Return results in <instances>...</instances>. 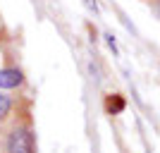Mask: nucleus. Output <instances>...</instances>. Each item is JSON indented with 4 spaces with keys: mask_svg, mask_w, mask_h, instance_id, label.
Returning a JSON list of instances; mask_svg holds the SVG:
<instances>
[{
    "mask_svg": "<svg viewBox=\"0 0 160 153\" xmlns=\"http://www.w3.org/2000/svg\"><path fill=\"white\" fill-rule=\"evenodd\" d=\"M10 110H12V98L0 91V120H5L7 115H10Z\"/></svg>",
    "mask_w": 160,
    "mask_h": 153,
    "instance_id": "obj_3",
    "label": "nucleus"
},
{
    "mask_svg": "<svg viewBox=\"0 0 160 153\" xmlns=\"http://www.w3.org/2000/svg\"><path fill=\"white\" fill-rule=\"evenodd\" d=\"M7 153H36V136L29 127H14L7 134Z\"/></svg>",
    "mask_w": 160,
    "mask_h": 153,
    "instance_id": "obj_1",
    "label": "nucleus"
},
{
    "mask_svg": "<svg viewBox=\"0 0 160 153\" xmlns=\"http://www.w3.org/2000/svg\"><path fill=\"white\" fill-rule=\"evenodd\" d=\"M24 81V74L17 67H5L0 69V89H17Z\"/></svg>",
    "mask_w": 160,
    "mask_h": 153,
    "instance_id": "obj_2",
    "label": "nucleus"
},
{
    "mask_svg": "<svg viewBox=\"0 0 160 153\" xmlns=\"http://www.w3.org/2000/svg\"><path fill=\"white\" fill-rule=\"evenodd\" d=\"M108 110H110V113H122V110H124V100L120 98V96H112V98L108 100Z\"/></svg>",
    "mask_w": 160,
    "mask_h": 153,
    "instance_id": "obj_4",
    "label": "nucleus"
}]
</instances>
